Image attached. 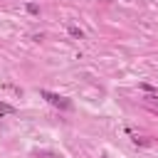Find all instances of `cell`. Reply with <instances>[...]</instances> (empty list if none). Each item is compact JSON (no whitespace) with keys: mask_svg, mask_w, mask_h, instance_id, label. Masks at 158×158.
I'll return each instance as SVG.
<instances>
[{"mask_svg":"<svg viewBox=\"0 0 158 158\" xmlns=\"http://www.w3.org/2000/svg\"><path fill=\"white\" fill-rule=\"evenodd\" d=\"M7 114H15V106H10V104H2V101H0V116H7Z\"/></svg>","mask_w":158,"mask_h":158,"instance_id":"cell-2","label":"cell"},{"mask_svg":"<svg viewBox=\"0 0 158 158\" xmlns=\"http://www.w3.org/2000/svg\"><path fill=\"white\" fill-rule=\"evenodd\" d=\"M40 94H42L52 106H59V109H64V111H67V109H72V101H69V99H64V96H59V94H52V91H47V89H42Z\"/></svg>","mask_w":158,"mask_h":158,"instance_id":"cell-1","label":"cell"},{"mask_svg":"<svg viewBox=\"0 0 158 158\" xmlns=\"http://www.w3.org/2000/svg\"><path fill=\"white\" fill-rule=\"evenodd\" d=\"M27 12H32V15H37L40 10H37V5H35V2H30V5H27Z\"/></svg>","mask_w":158,"mask_h":158,"instance_id":"cell-4","label":"cell"},{"mask_svg":"<svg viewBox=\"0 0 158 158\" xmlns=\"http://www.w3.org/2000/svg\"><path fill=\"white\" fill-rule=\"evenodd\" d=\"M69 35H72V37H77V40H81V37H84V32H81L79 27H74V25H69Z\"/></svg>","mask_w":158,"mask_h":158,"instance_id":"cell-3","label":"cell"}]
</instances>
